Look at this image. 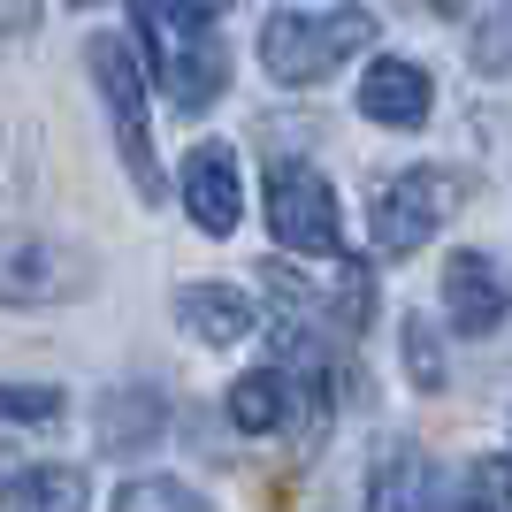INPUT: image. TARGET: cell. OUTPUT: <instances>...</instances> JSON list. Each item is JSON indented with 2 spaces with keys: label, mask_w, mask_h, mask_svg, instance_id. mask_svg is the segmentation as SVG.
Listing matches in <instances>:
<instances>
[{
  "label": "cell",
  "mask_w": 512,
  "mask_h": 512,
  "mask_svg": "<svg viewBox=\"0 0 512 512\" xmlns=\"http://www.w3.org/2000/svg\"><path fill=\"white\" fill-rule=\"evenodd\" d=\"M367 46H375V16L367 8H276V16L260 23V62L291 92L337 77Z\"/></svg>",
  "instance_id": "cell-1"
},
{
  "label": "cell",
  "mask_w": 512,
  "mask_h": 512,
  "mask_svg": "<svg viewBox=\"0 0 512 512\" xmlns=\"http://www.w3.org/2000/svg\"><path fill=\"white\" fill-rule=\"evenodd\" d=\"M268 230L291 260H344V214L314 161H268Z\"/></svg>",
  "instance_id": "cell-2"
},
{
  "label": "cell",
  "mask_w": 512,
  "mask_h": 512,
  "mask_svg": "<svg viewBox=\"0 0 512 512\" xmlns=\"http://www.w3.org/2000/svg\"><path fill=\"white\" fill-rule=\"evenodd\" d=\"M92 85L107 100V123H115V146H123V169L138 184V199H161V161H153V130H146V69L130 54V39H85Z\"/></svg>",
  "instance_id": "cell-3"
},
{
  "label": "cell",
  "mask_w": 512,
  "mask_h": 512,
  "mask_svg": "<svg viewBox=\"0 0 512 512\" xmlns=\"http://www.w3.org/2000/svg\"><path fill=\"white\" fill-rule=\"evenodd\" d=\"M459 199H467V176H451V169H406V176H390L383 192H375V207H367V222H375V253H383V260L421 253L428 237L459 214Z\"/></svg>",
  "instance_id": "cell-4"
},
{
  "label": "cell",
  "mask_w": 512,
  "mask_h": 512,
  "mask_svg": "<svg viewBox=\"0 0 512 512\" xmlns=\"http://www.w3.org/2000/svg\"><path fill=\"white\" fill-rule=\"evenodd\" d=\"M85 283H92V260L77 245L39 230L0 237V306H54V299H77Z\"/></svg>",
  "instance_id": "cell-5"
},
{
  "label": "cell",
  "mask_w": 512,
  "mask_h": 512,
  "mask_svg": "<svg viewBox=\"0 0 512 512\" xmlns=\"http://www.w3.org/2000/svg\"><path fill=\"white\" fill-rule=\"evenodd\" d=\"M153 69L184 115H207L230 85V46L214 39V23H184L176 16V39H153Z\"/></svg>",
  "instance_id": "cell-6"
},
{
  "label": "cell",
  "mask_w": 512,
  "mask_h": 512,
  "mask_svg": "<svg viewBox=\"0 0 512 512\" xmlns=\"http://www.w3.org/2000/svg\"><path fill=\"white\" fill-rule=\"evenodd\" d=\"M444 314H451V329L459 337H490L497 321L512 314V283H505V268H497L490 253H451L444 260Z\"/></svg>",
  "instance_id": "cell-7"
},
{
  "label": "cell",
  "mask_w": 512,
  "mask_h": 512,
  "mask_svg": "<svg viewBox=\"0 0 512 512\" xmlns=\"http://www.w3.org/2000/svg\"><path fill=\"white\" fill-rule=\"evenodd\" d=\"M428 107H436V77H428L413 54H375L360 77V115L383 130H421Z\"/></svg>",
  "instance_id": "cell-8"
},
{
  "label": "cell",
  "mask_w": 512,
  "mask_h": 512,
  "mask_svg": "<svg viewBox=\"0 0 512 512\" xmlns=\"http://www.w3.org/2000/svg\"><path fill=\"white\" fill-rule=\"evenodd\" d=\"M184 214H192L207 237H230L245 222V176H237V153L230 146H192L184 153Z\"/></svg>",
  "instance_id": "cell-9"
},
{
  "label": "cell",
  "mask_w": 512,
  "mask_h": 512,
  "mask_svg": "<svg viewBox=\"0 0 512 512\" xmlns=\"http://www.w3.org/2000/svg\"><path fill=\"white\" fill-rule=\"evenodd\" d=\"M176 321H184L199 344H245L253 337V299L230 291V283H214V276H199V283L176 291Z\"/></svg>",
  "instance_id": "cell-10"
},
{
  "label": "cell",
  "mask_w": 512,
  "mask_h": 512,
  "mask_svg": "<svg viewBox=\"0 0 512 512\" xmlns=\"http://www.w3.org/2000/svg\"><path fill=\"white\" fill-rule=\"evenodd\" d=\"M367 512H428V459L406 444V436H383V444H375Z\"/></svg>",
  "instance_id": "cell-11"
},
{
  "label": "cell",
  "mask_w": 512,
  "mask_h": 512,
  "mask_svg": "<svg viewBox=\"0 0 512 512\" xmlns=\"http://www.w3.org/2000/svg\"><path fill=\"white\" fill-rule=\"evenodd\" d=\"M0 497H8L0 512H92L85 467H16V482Z\"/></svg>",
  "instance_id": "cell-12"
},
{
  "label": "cell",
  "mask_w": 512,
  "mask_h": 512,
  "mask_svg": "<svg viewBox=\"0 0 512 512\" xmlns=\"http://www.w3.org/2000/svg\"><path fill=\"white\" fill-rule=\"evenodd\" d=\"M291 421V390H283V367H253L230 383V428L245 436H268V428Z\"/></svg>",
  "instance_id": "cell-13"
},
{
  "label": "cell",
  "mask_w": 512,
  "mask_h": 512,
  "mask_svg": "<svg viewBox=\"0 0 512 512\" xmlns=\"http://www.w3.org/2000/svg\"><path fill=\"white\" fill-rule=\"evenodd\" d=\"M169 421L161 413V398L153 390H130V398H107L100 406V444L107 451H138V444H153V428Z\"/></svg>",
  "instance_id": "cell-14"
},
{
  "label": "cell",
  "mask_w": 512,
  "mask_h": 512,
  "mask_svg": "<svg viewBox=\"0 0 512 512\" xmlns=\"http://www.w3.org/2000/svg\"><path fill=\"white\" fill-rule=\"evenodd\" d=\"M115 512H214L192 482H169V474H146V482H123Z\"/></svg>",
  "instance_id": "cell-15"
},
{
  "label": "cell",
  "mask_w": 512,
  "mask_h": 512,
  "mask_svg": "<svg viewBox=\"0 0 512 512\" xmlns=\"http://www.w3.org/2000/svg\"><path fill=\"white\" fill-rule=\"evenodd\" d=\"M367 314H375V276H367V260H344V268H337V283H329V321L360 337V329H367Z\"/></svg>",
  "instance_id": "cell-16"
},
{
  "label": "cell",
  "mask_w": 512,
  "mask_h": 512,
  "mask_svg": "<svg viewBox=\"0 0 512 512\" xmlns=\"http://www.w3.org/2000/svg\"><path fill=\"white\" fill-rule=\"evenodd\" d=\"M62 406L54 383H0V421H62Z\"/></svg>",
  "instance_id": "cell-17"
},
{
  "label": "cell",
  "mask_w": 512,
  "mask_h": 512,
  "mask_svg": "<svg viewBox=\"0 0 512 512\" xmlns=\"http://www.w3.org/2000/svg\"><path fill=\"white\" fill-rule=\"evenodd\" d=\"M406 375L421 390H444V352H436V329H428V321H406Z\"/></svg>",
  "instance_id": "cell-18"
},
{
  "label": "cell",
  "mask_w": 512,
  "mask_h": 512,
  "mask_svg": "<svg viewBox=\"0 0 512 512\" xmlns=\"http://www.w3.org/2000/svg\"><path fill=\"white\" fill-rule=\"evenodd\" d=\"M39 23V0H0V39H23Z\"/></svg>",
  "instance_id": "cell-19"
},
{
  "label": "cell",
  "mask_w": 512,
  "mask_h": 512,
  "mask_svg": "<svg viewBox=\"0 0 512 512\" xmlns=\"http://www.w3.org/2000/svg\"><path fill=\"white\" fill-rule=\"evenodd\" d=\"M237 0H169V16H184V23H214V16H230Z\"/></svg>",
  "instance_id": "cell-20"
},
{
  "label": "cell",
  "mask_w": 512,
  "mask_h": 512,
  "mask_svg": "<svg viewBox=\"0 0 512 512\" xmlns=\"http://www.w3.org/2000/svg\"><path fill=\"white\" fill-rule=\"evenodd\" d=\"M69 8H100V0H69Z\"/></svg>",
  "instance_id": "cell-21"
}]
</instances>
